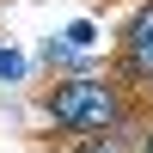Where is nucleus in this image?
Segmentation results:
<instances>
[{
  "mask_svg": "<svg viewBox=\"0 0 153 153\" xmlns=\"http://www.w3.org/2000/svg\"><path fill=\"white\" fill-rule=\"evenodd\" d=\"M43 110H49V123L68 129V135H110L129 117V98H123V80L74 74V80H55L43 92Z\"/></svg>",
  "mask_w": 153,
  "mask_h": 153,
  "instance_id": "nucleus-1",
  "label": "nucleus"
},
{
  "mask_svg": "<svg viewBox=\"0 0 153 153\" xmlns=\"http://www.w3.org/2000/svg\"><path fill=\"white\" fill-rule=\"evenodd\" d=\"M141 153H153V129H147V135H141Z\"/></svg>",
  "mask_w": 153,
  "mask_h": 153,
  "instance_id": "nucleus-4",
  "label": "nucleus"
},
{
  "mask_svg": "<svg viewBox=\"0 0 153 153\" xmlns=\"http://www.w3.org/2000/svg\"><path fill=\"white\" fill-rule=\"evenodd\" d=\"M80 153H117V141H80Z\"/></svg>",
  "mask_w": 153,
  "mask_h": 153,
  "instance_id": "nucleus-3",
  "label": "nucleus"
},
{
  "mask_svg": "<svg viewBox=\"0 0 153 153\" xmlns=\"http://www.w3.org/2000/svg\"><path fill=\"white\" fill-rule=\"evenodd\" d=\"M117 80L123 86H153V0L129 12L117 37Z\"/></svg>",
  "mask_w": 153,
  "mask_h": 153,
  "instance_id": "nucleus-2",
  "label": "nucleus"
}]
</instances>
